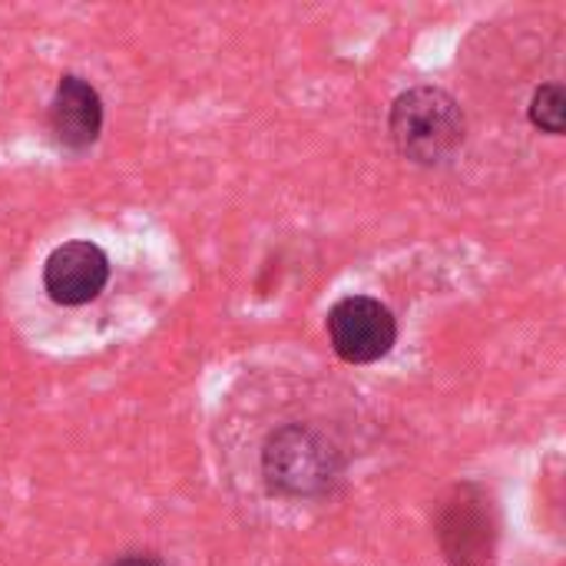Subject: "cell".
Segmentation results:
<instances>
[{"label":"cell","instance_id":"cell-8","mask_svg":"<svg viewBox=\"0 0 566 566\" xmlns=\"http://www.w3.org/2000/svg\"><path fill=\"white\" fill-rule=\"evenodd\" d=\"M109 566H166L159 557H153V554H126V557H119V560H113Z\"/></svg>","mask_w":566,"mask_h":566},{"label":"cell","instance_id":"cell-7","mask_svg":"<svg viewBox=\"0 0 566 566\" xmlns=\"http://www.w3.org/2000/svg\"><path fill=\"white\" fill-rule=\"evenodd\" d=\"M531 123L551 136L564 133V86L560 83H544L534 99H531Z\"/></svg>","mask_w":566,"mask_h":566},{"label":"cell","instance_id":"cell-5","mask_svg":"<svg viewBox=\"0 0 566 566\" xmlns=\"http://www.w3.org/2000/svg\"><path fill=\"white\" fill-rule=\"evenodd\" d=\"M109 282V259L96 242H63L43 262V289L56 305L93 302Z\"/></svg>","mask_w":566,"mask_h":566},{"label":"cell","instance_id":"cell-6","mask_svg":"<svg viewBox=\"0 0 566 566\" xmlns=\"http://www.w3.org/2000/svg\"><path fill=\"white\" fill-rule=\"evenodd\" d=\"M99 129H103V99H99V93L86 80L66 73L56 83V93L50 99L53 143L60 149H66V153H83L99 139Z\"/></svg>","mask_w":566,"mask_h":566},{"label":"cell","instance_id":"cell-2","mask_svg":"<svg viewBox=\"0 0 566 566\" xmlns=\"http://www.w3.org/2000/svg\"><path fill=\"white\" fill-rule=\"evenodd\" d=\"M388 133L395 149L418 166H441L464 146V109L438 86H415L401 93L388 116Z\"/></svg>","mask_w":566,"mask_h":566},{"label":"cell","instance_id":"cell-3","mask_svg":"<svg viewBox=\"0 0 566 566\" xmlns=\"http://www.w3.org/2000/svg\"><path fill=\"white\" fill-rule=\"evenodd\" d=\"M501 541V514L484 484H458L438 514V544L451 566H491Z\"/></svg>","mask_w":566,"mask_h":566},{"label":"cell","instance_id":"cell-4","mask_svg":"<svg viewBox=\"0 0 566 566\" xmlns=\"http://www.w3.org/2000/svg\"><path fill=\"white\" fill-rule=\"evenodd\" d=\"M328 338L342 361L371 365L398 342V322L388 305L368 295H348L328 312Z\"/></svg>","mask_w":566,"mask_h":566},{"label":"cell","instance_id":"cell-1","mask_svg":"<svg viewBox=\"0 0 566 566\" xmlns=\"http://www.w3.org/2000/svg\"><path fill=\"white\" fill-rule=\"evenodd\" d=\"M338 444L312 424H285L262 448V478L282 497H325L342 484Z\"/></svg>","mask_w":566,"mask_h":566}]
</instances>
